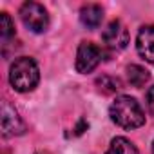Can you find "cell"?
<instances>
[{"mask_svg":"<svg viewBox=\"0 0 154 154\" xmlns=\"http://www.w3.org/2000/svg\"><path fill=\"white\" fill-rule=\"evenodd\" d=\"M111 120L122 129H138L145 123V112L141 105L131 96H118L109 109Z\"/></svg>","mask_w":154,"mask_h":154,"instance_id":"1","label":"cell"},{"mask_svg":"<svg viewBox=\"0 0 154 154\" xmlns=\"http://www.w3.org/2000/svg\"><path fill=\"white\" fill-rule=\"evenodd\" d=\"M40 80V72L38 65L33 58L22 56L17 58L9 69V84L13 85L15 91L18 93H29L38 85Z\"/></svg>","mask_w":154,"mask_h":154,"instance_id":"2","label":"cell"},{"mask_svg":"<svg viewBox=\"0 0 154 154\" xmlns=\"http://www.w3.org/2000/svg\"><path fill=\"white\" fill-rule=\"evenodd\" d=\"M20 18L27 29L33 33H44L49 27V15L45 8L38 2H26L20 8Z\"/></svg>","mask_w":154,"mask_h":154,"instance_id":"3","label":"cell"},{"mask_svg":"<svg viewBox=\"0 0 154 154\" xmlns=\"http://www.w3.org/2000/svg\"><path fill=\"white\" fill-rule=\"evenodd\" d=\"M100 60H102V49L93 42H82L78 51H76L74 65H76V71L78 72L87 74L98 67Z\"/></svg>","mask_w":154,"mask_h":154,"instance_id":"4","label":"cell"},{"mask_svg":"<svg viewBox=\"0 0 154 154\" xmlns=\"http://www.w3.org/2000/svg\"><path fill=\"white\" fill-rule=\"evenodd\" d=\"M103 45L112 51H122L129 44V31L120 20H112L102 33Z\"/></svg>","mask_w":154,"mask_h":154,"instance_id":"5","label":"cell"},{"mask_svg":"<svg viewBox=\"0 0 154 154\" xmlns=\"http://www.w3.org/2000/svg\"><path fill=\"white\" fill-rule=\"evenodd\" d=\"M136 49L141 58L154 63V26H143L136 36Z\"/></svg>","mask_w":154,"mask_h":154,"instance_id":"6","label":"cell"},{"mask_svg":"<svg viewBox=\"0 0 154 154\" xmlns=\"http://www.w3.org/2000/svg\"><path fill=\"white\" fill-rule=\"evenodd\" d=\"M2 131H4V136H15V134L24 132L22 120L18 118L17 111L9 105L2 107Z\"/></svg>","mask_w":154,"mask_h":154,"instance_id":"7","label":"cell"},{"mask_svg":"<svg viewBox=\"0 0 154 154\" xmlns=\"http://www.w3.org/2000/svg\"><path fill=\"white\" fill-rule=\"evenodd\" d=\"M103 20V9L96 4H87L80 9V22L87 27V29H96L100 27Z\"/></svg>","mask_w":154,"mask_h":154,"instance_id":"8","label":"cell"},{"mask_svg":"<svg viewBox=\"0 0 154 154\" xmlns=\"http://www.w3.org/2000/svg\"><path fill=\"white\" fill-rule=\"evenodd\" d=\"M105 154H138V149L127 138L118 136V138H114L111 141V145H109V149H107Z\"/></svg>","mask_w":154,"mask_h":154,"instance_id":"9","label":"cell"},{"mask_svg":"<svg viewBox=\"0 0 154 154\" xmlns=\"http://www.w3.org/2000/svg\"><path fill=\"white\" fill-rule=\"evenodd\" d=\"M127 78H129L131 85L140 89L149 82V71L141 65H129L127 67Z\"/></svg>","mask_w":154,"mask_h":154,"instance_id":"10","label":"cell"},{"mask_svg":"<svg viewBox=\"0 0 154 154\" xmlns=\"http://www.w3.org/2000/svg\"><path fill=\"white\" fill-rule=\"evenodd\" d=\"M0 35H2L4 42H8L11 36H15V26L8 13H2V17H0Z\"/></svg>","mask_w":154,"mask_h":154,"instance_id":"11","label":"cell"},{"mask_svg":"<svg viewBox=\"0 0 154 154\" xmlns=\"http://www.w3.org/2000/svg\"><path fill=\"white\" fill-rule=\"evenodd\" d=\"M147 107H149L150 114H154V85L147 91Z\"/></svg>","mask_w":154,"mask_h":154,"instance_id":"12","label":"cell"},{"mask_svg":"<svg viewBox=\"0 0 154 154\" xmlns=\"http://www.w3.org/2000/svg\"><path fill=\"white\" fill-rule=\"evenodd\" d=\"M152 154H154V143H152Z\"/></svg>","mask_w":154,"mask_h":154,"instance_id":"13","label":"cell"}]
</instances>
